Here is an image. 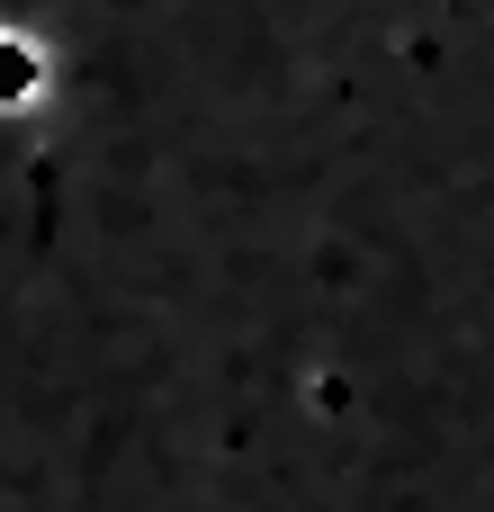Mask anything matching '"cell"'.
Masks as SVG:
<instances>
[{
  "label": "cell",
  "mask_w": 494,
  "mask_h": 512,
  "mask_svg": "<svg viewBox=\"0 0 494 512\" xmlns=\"http://www.w3.org/2000/svg\"><path fill=\"white\" fill-rule=\"evenodd\" d=\"M45 90V54L18 36V27H0V108H18V99H36Z\"/></svg>",
  "instance_id": "obj_1"
}]
</instances>
